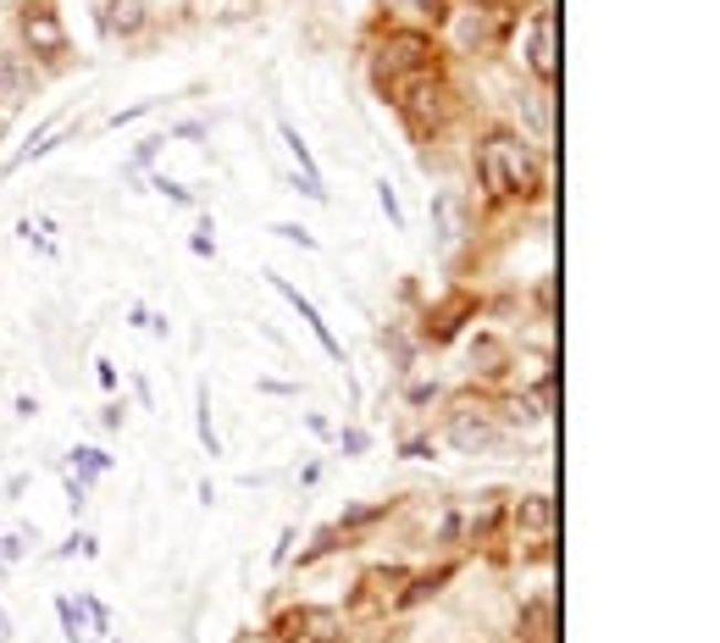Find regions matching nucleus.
<instances>
[{"label":"nucleus","instance_id":"c85d7f7f","mask_svg":"<svg viewBox=\"0 0 720 643\" xmlns=\"http://www.w3.org/2000/svg\"><path fill=\"white\" fill-rule=\"evenodd\" d=\"M288 544H294V527H283V538H277V549H272V560H277V566L288 560Z\"/></svg>","mask_w":720,"mask_h":643},{"label":"nucleus","instance_id":"f03ea898","mask_svg":"<svg viewBox=\"0 0 720 643\" xmlns=\"http://www.w3.org/2000/svg\"><path fill=\"white\" fill-rule=\"evenodd\" d=\"M389 101H394V112H400V123H405V134L411 139H433V134H444V123L455 117V106H460V95L444 84V73H422V78H405V84H394L389 89Z\"/></svg>","mask_w":720,"mask_h":643},{"label":"nucleus","instance_id":"6ab92c4d","mask_svg":"<svg viewBox=\"0 0 720 643\" xmlns=\"http://www.w3.org/2000/svg\"><path fill=\"white\" fill-rule=\"evenodd\" d=\"M194 411H200V417H194V428H200L205 455H222V439H216V428H211V389H205V383L194 389Z\"/></svg>","mask_w":720,"mask_h":643},{"label":"nucleus","instance_id":"39448f33","mask_svg":"<svg viewBox=\"0 0 720 643\" xmlns=\"http://www.w3.org/2000/svg\"><path fill=\"white\" fill-rule=\"evenodd\" d=\"M343 621L349 615L332 604H288L266 621V632L277 643H343Z\"/></svg>","mask_w":720,"mask_h":643},{"label":"nucleus","instance_id":"1a4fd4ad","mask_svg":"<svg viewBox=\"0 0 720 643\" xmlns=\"http://www.w3.org/2000/svg\"><path fill=\"white\" fill-rule=\"evenodd\" d=\"M40 89V67L23 51H0V112H18L29 106Z\"/></svg>","mask_w":720,"mask_h":643},{"label":"nucleus","instance_id":"9d476101","mask_svg":"<svg viewBox=\"0 0 720 643\" xmlns=\"http://www.w3.org/2000/svg\"><path fill=\"white\" fill-rule=\"evenodd\" d=\"M554 521H560L554 494H521V499L510 505V533H516V538H538V544H549V538H554Z\"/></svg>","mask_w":720,"mask_h":643},{"label":"nucleus","instance_id":"aec40b11","mask_svg":"<svg viewBox=\"0 0 720 643\" xmlns=\"http://www.w3.org/2000/svg\"><path fill=\"white\" fill-rule=\"evenodd\" d=\"M56 615H62V637H67V643H95V637H89V626H84V604L56 599Z\"/></svg>","mask_w":720,"mask_h":643},{"label":"nucleus","instance_id":"5701e85b","mask_svg":"<svg viewBox=\"0 0 720 643\" xmlns=\"http://www.w3.org/2000/svg\"><path fill=\"white\" fill-rule=\"evenodd\" d=\"M378 205H383V217H389V222H394V228H405V211H400V189H394V183H389V178H383V183H378Z\"/></svg>","mask_w":720,"mask_h":643},{"label":"nucleus","instance_id":"423d86ee","mask_svg":"<svg viewBox=\"0 0 720 643\" xmlns=\"http://www.w3.org/2000/svg\"><path fill=\"white\" fill-rule=\"evenodd\" d=\"M444 439H449L460 455H488V450L505 439V422L494 417L488 400H460V405L444 417Z\"/></svg>","mask_w":720,"mask_h":643},{"label":"nucleus","instance_id":"f3484780","mask_svg":"<svg viewBox=\"0 0 720 643\" xmlns=\"http://www.w3.org/2000/svg\"><path fill=\"white\" fill-rule=\"evenodd\" d=\"M505 367H510V345H505L499 334H477V339H472V372L505 378Z\"/></svg>","mask_w":720,"mask_h":643},{"label":"nucleus","instance_id":"b1692460","mask_svg":"<svg viewBox=\"0 0 720 643\" xmlns=\"http://www.w3.org/2000/svg\"><path fill=\"white\" fill-rule=\"evenodd\" d=\"M272 233H277V239H288V244H299V250H316V239H310L305 228H294V222H272Z\"/></svg>","mask_w":720,"mask_h":643},{"label":"nucleus","instance_id":"cd10ccee","mask_svg":"<svg viewBox=\"0 0 720 643\" xmlns=\"http://www.w3.org/2000/svg\"><path fill=\"white\" fill-rule=\"evenodd\" d=\"M405 455H411V461H427L433 444H427V439H405Z\"/></svg>","mask_w":720,"mask_h":643},{"label":"nucleus","instance_id":"6e6552de","mask_svg":"<svg viewBox=\"0 0 720 643\" xmlns=\"http://www.w3.org/2000/svg\"><path fill=\"white\" fill-rule=\"evenodd\" d=\"M527 73L543 84V95H554L560 84V56H554V12L538 7L532 23H527Z\"/></svg>","mask_w":720,"mask_h":643},{"label":"nucleus","instance_id":"bb28decb","mask_svg":"<svg viewBox=\"0 0 720 643\" xmlns=\"http://www.w3.org/2000/svg\"><path fill=\"white\" fill-rule=\"evenodd\" d=\"M427 400H438V383H416L411 389V405H427Z\"/></svg>","mask_w":720,"mask_h":643},{"label":"nucleus","instance_id":"4be33fe9","mask_svg":"<svg viewBox=\"0 0 720 643\" xmlns=\"http://www.w3.org/2000/svg\"><path fill=\"white\" fill-rule=\"evenodd\" d=\"M73 466H78V472H84V477H78V483H84V488H89V477H100V472H106V466H112V455H106V450H73Z\"/></svg>","mask_w":720,"mask_h":643},{"label":"nucleus","instance_id":"f8f14e48","mask_svg":"<svg viewBox=\"0 0 720 643\" xmlns=\"http://www.w3.org/2000/svg\"><path fill=\"white\" fill-rule=\"evenodd\" d=\"M466 316H477V299H472V294H449L444 305L427 310V339H433V345H449V339L466 328Z\"/></svg>","mask_w":720,"mask_h":643},{"label":"nucleus","instance_id":"ddd939ff","mask_svg":"<svg viewBox=\"0 0 720 643\" xmlns=\"http://www.w3.org/2000/svg\"><path fill=\"white\" fill-rule=\"evenodd\" d=\"M455 571H460V560H444V566H433V571H411V582L400 588V599H394V610H416V604H427V599H438L444 593V582H455Z\"/></svg>","mask_w":720,"mask_h":643},{"label":"nucleus","instance_id":"2eb2a0df","mask_svg":"<svg viewBox=\"0 0 720 643\" xmlns=\"http://www.w3.org/2000/svg\"><path fill=\"white\" fill-rule=\"evenodd\" d=\"M521 643H554V593H532L521 604Z\"/></svg>","mask_w":720,"mask_h":643},{"label":"nucleus","instance_id":"a211bd4d","mask_svg":"<svg viewBox=\"0 0 720 643\" xmlns=\"http://www.w3.org/2000/svg\"><path fill=\"white\" fill-rule=\"evenodd\" d=\"M277 134H283V145H288V156H294V167H299V178H321V167H316V156H310V145L299 139V128H294V123H277Z\"/></svg>","mask_w":720,"mask_h":643},{"label":"nucleus","instance_id":"0eeeda50","mask_svg":"<svg viewBox=\"0 0 720 643\" xmlns=\"http://www.w3.org/2000/svg\"><path fill=\"white\" fill-rule=\"evenodd\" d=\"M405 582H411V566H372V571H360L354 593H349V615H389Z\"/></svg>","mask_w":720,"mask_h":643},{"label":"nucleus","instance_id":"c756f323","mask_svg":"<svg viewBox=\"0 0 720 643\" xmlns=\"http://www.w3.org/2000/svg\"><path fill=\"white\" fill-rule=\"evenodd\" d=\"M12 637V615H7V604H0V643Z\"/></svg>","mask_w":720,"mask_h":643},{"label":"nucleus","instance_id":"7ed1b4c3","mask_svg":"<svg viewBox=\"0 0 720 643\" xmlns=\"http://www.w3.org/2000/svg\"><path fill=\"white\" fill-rule=\"evenodd\" d=\"M378 89L389 95L394 84H405V78H422V73H444L438 67V45H433V34L427 29H389V40L378 45Z\"/></svg>","mask_w":720,"mask_h":643},{"label":"nucleus","instance_id":"4468645a","mask_svg":"<svg viewBox=\"0 0 720 643\" xmlns=\"http://www.w3.org/2000/svg\"><path fill=\"white\" fill-rule=\"evenodd\" d=\"M100 29L117 34V40H139V34L150 29V7H145V0H106Z\"/></svg>","mask_w":720,"mask_h":643},{"label":"nucleus","instance_id":"9b49d317","mask_svg":"<svg viewBox=\"0 0 720 643\" xmlns=\"http://www.w3.org/2000/svg\"><path fill=\"white\" fill-rule=\"evenodd\" d=\"M272 288H277V294H283V299H288V305L299 310V322H305V328L316 334V345H321V350H327L332 361H343V345L332 339V328H327V322H321V310H316V305H310V299H305V294H299V288L288 283V277H277V272H272Z\"/></svg>","mask_w":720,"mask_h":643},{"label":"nucleus","instance_id":"a878e982","mask_svg":"<svg viewBox=\"0 0 720 643\" xmlns=\"http://www.w3.org/2000/svg\"><path fill=\"white\" fill-rule=\"evenodd\" d=\"M189 250H194V255H216V239H211V233H205V228H200V233H194V239H189Z\"/></svg>","mask_w":720,"mask_h":643},{"label":"nucleus","instance_id":"412c9836","mask_svg":"<svg viewBox=\"0 0 720 643\" xmlns=\"http://www.w3.org/2000/svg\"><path fill=\"white\" fill-rule=\"evenodd\" d=\"M416 23H449V0H400Z\"/></svg>","mask_w":720,"mask_h":643},{"label":"nucleus","instance_id":"f257e3e1","mask_svg":"<svg viewBox=\"0 0 720 643\" xmlns=\"http://www.w3.org/2000/svg\"><path fill=\"white\" fill-rule=\"evenodd\" d=\"M472 167H477V189H483L488 205H510V200H538L543 194V156L510 123H494L477 139Z\"/></svg>","mask_w":720,"mask_h":643},{"label":"nucleus","instance_id":"20e7f679","mask_svg":"<svg viewBox=\"0 0 720 643\" xmlns=\"http://www.w3.org/2000/svg\"><path fill=\"white\" fill-rule=\"evenodd\" d=\"M18 40H23V56L34 67H62L73 40H67V23L62 12L51 7V0H29V7L18 12Z\"/></svg>","mask_w":720,"mask_h":643},{"label":"nucleus","instance_id":"393cba45","mask_svg":"<svg viewBox=\"0 0 720 643\" xmlns=\"http://www.w3.org/2000/svg\"><path fill=\"white\" fill-rule=\"evenodd\" d=\"M156 189H161V194H167L172 205H194V194H189L183 183H172V178H156Z\"/></svg>","mask_w":720,"mask_h":643},{"label":"nucleus","instance_id":"dca6fc26","mask_svg":"<svg viewBox=\"0 0 720 643\" xmlns=\"http://www.w3.org/2000/svg\"><path fill=\"white\" fill-rule=\"evenodd\" d=\"M433 222H438V239H444V250H449V244H460V233H466V200H460L455 189L433 194Z\"/></svg>","mask_w":720,"mask_h":643}]
</instances>
